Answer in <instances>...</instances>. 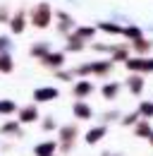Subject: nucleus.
I'll return each mask as SVG.
<instances>
[{
  "mask_svg": "<svg viewBox=\"0 0 153 156\" xmlns=\"http://www.w3.org/2000/svg\"><path fill=\"white\" fill-rule=\"evenodd\" d=\"M29 22L36 29H48L50 22H53V7H50V2H38V5H34L31 7V15H29Z\"/></svg>",
  "mask_w": 153,
  "mask_h": 156,
  "instance_id": "1",
  "label": "nucleus"
},
{
  "mask_svg": "<svg viewBox=\"0 0 153 156\" xmlns=\"http://www.w3.org/2000/svg\"><path fill=\"white\" fill-rule=\"evenodd\" d=\"M113 70V60H96V62H86L81 67H76L72 75H108Z\"/></svg>",
  "mask_w": 153,
  "mask_h": 156,
  "instance_id": "2",
  "label": "nucleus"
},
{
  "mask_svg": "<svg viewBox=\"0 0 153 156\" xmlns=\"http://www.w3.org/2000/svg\"><path fill=\"white\" fill-rule=\"evenodd\" d=\"M124 67H127L129 72H136V75H146V72H153V58L134 55V58L124 60Z\"/></svg>",
  "mask_w": 153,
  "mask_h": 156,
  "instance_id": "3",
  "label": "nucleus"
},
{
  "mask_svg": "<svg viewBox=\"0 0 153 156\" xmlns=\"http://www.w3.org/2000/svg\"><path fill=\"white\" fill-rule=\"evenodd\" d=\"M7 24H10V31H12V34H24V29H26V12L19 10L15 15H10Z\"/></svg>",
  "mask_w": 153,
  "mask_h": 156,
  "instance_id": "4",
  "label": "nucleus"
},
{
  "mask_svg": "<svg viewBox=\"0 0 153 156\" xmlns=\"http://www.w3.org/2000/svg\"><path fill=\"white\" fill-rule=\"evenodd\" d=\"M57 96H60V91L55 87H38L34 91V101L36 103H48V101H55Z\"/></svg>",
  "mask_w": 153,
  "mask_h": 156,
  "instance_id": "5",
  "label": "nucleus"
},
{
  "mask_svg": "<svg viewBox=\"0 0 153 156\" xmlns=\"http://www.w3.org/2000/svg\"><path fill=\"white\" fill-rule=\"evenodd\" d=\"M55 17L60 20V24H57V31H60L62 36H70V31H74V24H76V22L72 20L67 12H62V10H57Z\"/></svg>",
  "mask_w": 153,
  "mask_h": 156,
  "instance_id": "6",
  "label": "nucleus"
},
{
  "mask_svg": "<svg viewBox=\"0 0 153 156\" xmlns=\"http://www.w3.org/2000/svg\"><path fill=\"white\" fill-rule=\"evenodd\" d=\"M93 94V82H89V79H81V82H74V87H72V96L74 98H86Z\"/></svg>",
  "mask_w": 153,
  "mask_h": 156,
  "instance_id": "7",
  "label": "nucleus"
},
{
  "mask_svg": "<svg viewBox=\"0 0 153 156\" xmlns=\"http://www.w3.org/2000/svg\"><path fill=\"white\" fill-rule=\"evenodd\" d=\"M41 62H43L46 67H53V70H60V67L65 65V53H62V51H55V53H53V51H48V55H46V58L41 60Z\"/></svg>",
  "mask_w": 153,
  "mask_h": 156,
  "instance_id": "8",
  "label": "nucleus"
},
{
  "mask_svg": "<svg viewBox=\"0 0 153 156\" xmlns=\"http://www.w3.org/2000/svg\"><path fill=\"white\" fill-rule=\"evenodd\" d=\"M72 111H74V115L79 118V120H89V118L93 115V111H91V106H89L86 101H74Z\"/></svg>",
  "mask_w": 153,
  "mask_h": 156,
  "instance_id": "9",
  "label": "nucleus"
},
{
  "mask_svg": "<svg viewBox=\"0 0 153 156\" xmlns=\"http://www.w3.org/2000/svg\"><path fill=\"white\" fill-rule=\"evenodd\" d=\"M36 120H38V108H36V103L24 106V108L19 111V122H36Z\"/></svg>",
  "mask_w": 153,
  "mask_h": 156,
  "instance_id": "10",
  "label": "nucleus"
},
{
  "mask_svg": "<svg viewBox=\"0 0 153 156\" xmlns=\"http://www.w3.org/2000/svg\"><path fill=\"white\" fill-rule=\"evenodd\" d=\"M132 48L139 53V55H146V53H151V51H153V41L144 39V36H141V39H134L132 41Z\"/></svg>",
  "mask_w": 153,
  "mask_h": 156,
  "instance_id": "11",
  "label": "nucleus"
},
{
  "mask_svg": "<svg viewBox=\"0 0 153 156\" xmlns=\"http://www.w3.org/2000/svg\"><path fill=\"white\" fill-rule=\"evenodd\" d=\"M84 48H86V43H84L81 39H76L74 34H70V36H67V46H65V51H67V53H81Z\"/></svg>",
  "mask_w": 153,
  "mask_h": 156,
  "instance_id": "12",
  "label": "nucleus"
},
{
  "mask_svg": "<svg viewBox=\"0 0 153 156\" xmlns=\"http://www.w3.org/2000/svg\"><path fill=\"white\" fill-rule=\"evenodd\" d=\"M127 87H129V91H132V94H136V96H139V94L144 91V77L134 72L132 77L127 79Z\"/></svg>",
  "mask_w": 153,
  "mask_h": 156,
  "instance_id": "13",
  "label": "nucleus"
},
{
  "mask_svg": "<svg viewBox=\"0 0 153 156\" xmlns=\"http://www.w3.org/2000/svg\"><path fill=\"white\" fill-rule=\"evenodd\" d=\"M74 36L86 43V41H91L96 36V27H74Z\"/></svg>",
  "mask_w": 153,
  "mask_h": 156,
  "instance_id": "14",
  "label": "nucleus"
},
{
  "mask_svg": "<svg viewBox=\"0 0 153 156\" xmlns=\"http://www.w3.org/2000/svg\"><path fill=\"white\" fill-rule=\"evenodd\" d=\"M15 70V60L10 53H0V75H10Z\"/></svg>",
  "mask_w": 153,
  "mask_h": 156,
  "instance_id": "15",
  "label": "nucleus"
},
{
  "mask_svg": "<svg viewBox=\"0 0 153 156\" xmlns=\"http://www.w3.org/2000/svg\"><path fill=\"white\" fill-rule=\"evenodd\" d=\"M98 29L113 36H122V24H115V22H98Z\"/></svg>",
  "mask_w": 153,
  "mask_h": 156,
  "instance_id": "16",
  "label": "nucleus"
},
{
  "mask_svg": "<svg viewBox=\"0 0 153 156\" xmlns=\"http://www.w3.org/2000/svg\"><path fill=\"white\" fill-rule=\"evenodd\" d=\"M48 51H50V48H48V43H46V41H38V43H34V46L29 48L31 58H41V60L48 55Z\"/></svg>",
  "mask_w": 153,
  "mask_h": 156,
  "instance_id": "17",
  "label": "nucleus"
},
{
  "mask_svg": "<svg viewBox=\"0 0 153 156\" xmlns=\"http://www.w3.org/2000/svg\"><path fill=\"white\" fill-rule=\"evenodd\" d=\"M55 147H57V144L50 139V142H43V144H38L34 151H36V156H55Z\"/></svg>",
  "mask_w": 153,
  "mask_h": 156,
  "instance_id": "18",
  "label": "nucleus"
},
{
  "mask_svg": "<svg viewBox=\"0 0 153 156\" xmlns=\"http://www.w3.org/2000/svg\"><path fill=\"white\" fill-rule=\"evenodd\" d=\"M105 132H108V130H105L103 125H100V127H93V130L86 132V142H89V144H96V142H100V137H105Z\"/></svg>",
  "mask_w": 153,
  "mask_h": 156,
  "instance_id": "19",
  "label": "nucleus"
},
{
  "mask_svg": "<svg viewBox=\"0 0 153 156\" xmlns=\"http://www.w3.org/2000/svg\"><path fill=\"white\" fill-rule=\"evenodd\" d=\"M122 36H127L129 41H134V39H141L144 34H141V29H139L136 24H129V27H122Z\"/></svg>",
  "mask_w": 153,
  "mask_h": 156,
  "instance_id": "20",
  "label": "nucleus"
},
{
  "mask_svg": "<svg viewBox=\"0 0 153 156\" xmlns=\"http://www.w3.org/2000/svg\"><path fill=\"white\" fill-rule=\"evenodd\" d=\"M117 94H120V84H117V82H108V84L103 87V96L108 98V101H110V98H115Z\"/></svg>",
  "mask_w": 153,
  "mask_h": 156,
  "instance_id": "21",
  "label": "nucleus"
},
{
  "mask_svg": "<svg viewBox=\"0 0 153 156\" xmlns=\"http://www.w3.org/2000/svg\"><path fill=\"white\" fill-rule=\"evenodd\" d=\"M74 137H76V127H74V125H67V127H62V130H60V139H62V142H67V147H70V142H72Z\"/></svg>",
  "mask_w": 153,
  "mask_h": 156,
  "instance_id": "22",
  "label": "nucleus"
},
{
  "mask_svg": "<svg viewBox=\"0 0 153 156\" xmlns=\"http://www.w3.org/2000/svg\"><path fill=\"white\" fill-rule=\"evenodd\" d=\"M17 111V103L15 101H10V98H2L0 101V113L2 115H10V113H15Z\"/></svg>",
  "mask_w": 153,
  "mask_h": 156,
  "instance_id": "23",
  "label": "nucleus"
},
{
  "mask_svg": "<svg viewBox=\"0 0 153 156\" xmlns=\"http://www.w3.org/2000/svg\"><path fill=\"white\" fill-rule=\"evenodd\" d=\"M110 53H113V62H120V60L124 62V60L129 58V55H127V48H124V46H120V48H110Z\"/></svg>",
  "mask_w": 153,
  "mask_h": 156,
  "instance_id": "24",
  "label": "nucleus"
},
{
  "mask_svg": "<svg viewBox=\"0 0 153 156\" xmlns=\"http://www.w3.org/2000/svg\"><path fill=\"white\" fill-rule=\"evenodd\" d=\"M134 132H136L139 137H148L153 130H151V125H148V120H141V122H139V125L134 127Z\"/></svg>",
  "mask_w": 153,
  "mask_h": 156,
  "instance_id": "25",
  "label": "nucleus"
},
{
  "mask_svg": "<svg viewBox=\"0 0 153 156\" xmlns=\"http://www.w3.org/2000/svg\"><path fill=\"white\" fill-rule=\"evenodd\" d=\"M139 115H144V118H153V101H144V103L139 106Z\"/></svg>",
  "mask_w": 153,
  "mask_h": 156,
  "instance_id": "26",
  "label": "nucleus"
},
{
  "mask_svg": "<svg viewBox=\"0 0 153 156\" xmlns=\"http://www.w3.org/2000/svg\"><path fill=\"white\" fill-rule=\"evenodd\" d=\"M0 132H2V135H19V125H17V120H15V122H5Z\"/></svg>",
  "mask_w": 153,
  "mask_h": 156,
  "instance_id": "27",
  "label": "nucleus"
},
{
  "mask_svg": "<svg viewBox=\"0 0 153 156\" xmlns=\"http://www.w3.org/2000/svg\"><path fill=\"white\" fill-rule=\"evenodd\" d=\"M10 46H12L10 36H0V53H7V51H10Z\"/></svg>",
  "mask_w": 153,
  "mask_h": 156,
  "instance_id": "28",
  "label": "nucleus"
},
{
  "mask_svg": "<svg viewBox=\"0 0 153 156\" xmlns=\"http://www.w3.org/2000/svg\"><path fill=\"white\" fill-rule=\"evenodd\" d=\"M7 20H10V10L2 5V7H0V24H7Z\"/></svg>",
  "mask_w": 153,
  "mask_h": 156,
  "instance_id": "29",
  "label": "nucleus"
},
{
  "mask_svg": "<svg viewBox=\"0 0 153 156\" xmlns=\"http://www.w3.org/2000/svg\"><path fill=\"white\" fill-rule=\"evenodd\" d=\"M136 120H139V113H129V115H124L122 122H124V125H132V122H136Z\"/></svg>",
  "mask_w": 153,
  "mask_h": 156,
  "instance_id": "30",
  "label": "nucleus"
},
{
  "mask_svg": "<svg viewBox=\"0 0 153 156\" xmlns=\"http://www.w3.org/2000/svg\"><path fill=\"white\" fill-rule=\"evenodd\" d=\"M43 127H46V130H53V127H55V122H53V118H46V122H43Z\"/></svg>",
  "mask_w": 153,
  "mask_h": 156,
  "instance_id": "31",
  "label": "nucleus"
},
{
  "mask_svg": "<svg viewBox=\"0 0 153 156\" xmlns=\"http://www.w3.org/2000/svg\"><path fill=\"white\" fill-rule=\"evenodd\" d=\"M57 77L60 79H72L74 75H72V72H57Z\"/></svg>",
  "mask_w": 153,
  "mask_h": 156,
  "instance_id": "32",
  "label": "nucleus"
},
{
  "mask_svg": "<svg viewBox=\"0 0 153 156\" xmlns=\"http://www.w3.org/2000/svg\"><path fill=\"white\" fill-rule=\"evenodd\" d=\"M148 139H151V147H153V132H151V135H148Z\"/></svg>",
  "mask_w": 153,
  "mask_h": 156,
  "instance_id": "33",
  "label": "nucleus"
}]
</instances>
